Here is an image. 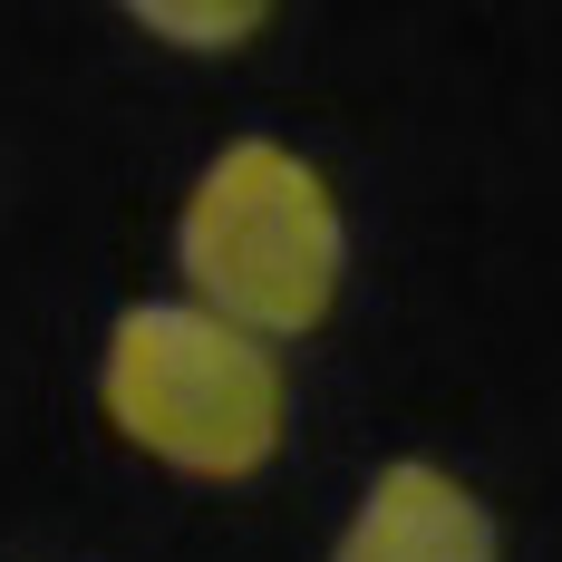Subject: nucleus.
Wrapping results in <instances>:
<instances>
[{"mask_svg": "<svg viewBox=\"0 0 562 562\" xmlns=\"http://www.w3.org/2000/svg\"><path fill=\"white\" fill-rule=\"evenodd\" d=\"M156 40H184V49H224V40H252L262 30V10L252 0H233V10H136Z\"/></svg>", "mask_w": 562, "mask_h": 562, "instance_id": "obj_4", "label": "nucleus"}, {"mask_svg": "<svg viewBox=\"0 0 562 562\" xmlns=\"http://www.w3.org/2000/svg\"><path fill=\"white\" fill-rule=\"evenodd\" d=\"M98 397H108L116 437H136L156 465L204 475V485L262 475L281 447V417H291L272 339L233 330L194 301H136L108 330Z\"/></svg>", "mask_w": 562, "mask_h": 562, "instance_id": "obj_2", "label": "nucleus"}, {"mask_svg": "<svg viewBox=\"0 0 562 562\" xmlns=\"http://www.w3.org/2000/svg\"><path fill=\"white\" fill-rule=\"evenodd\" d=\"M175 262L194 281V311L252 339H301L330 321L349 243H339V204L321 166H301L272 136H233L184 194Z\"/></svg>", "mask_w": 562, "mask_h": 562, "instance_id": "obj_1", "label": "nucleus"}, {"mask_svg": "<svg viewBox=\"0 0 562 562\" xmlns=\"http://www.w3.org/2000/svg\"><path fill=\"white\" fill-rule=\"evenodd\" d=\"M330 562H495V514L456 485L447 465L397 456L369 475Z\"/></svg>", "mask_w": 562, "mask_h": 562, "instance_id": "obj_3", "label": "nucleus"}]
</instances>
